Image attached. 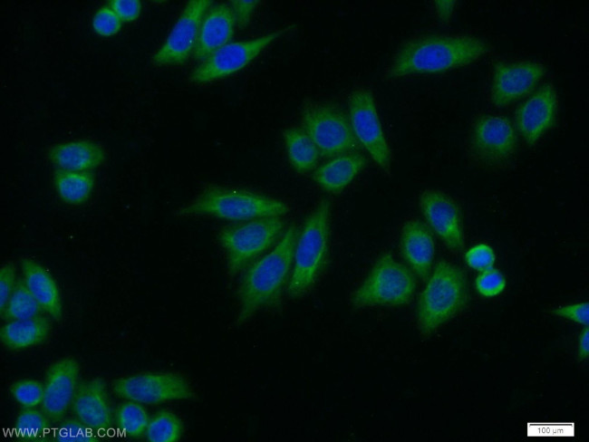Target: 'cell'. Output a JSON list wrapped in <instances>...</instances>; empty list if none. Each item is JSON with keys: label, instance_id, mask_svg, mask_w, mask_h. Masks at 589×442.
<instances>
[{"label": "cell", "instance_id": "cell-5", "mask_svg": "<svg viewBox=\"0 0 589 442\" xmlns=\"http://www.w3.org/2000/svg\"><path fill=\"white\" fill-rule=\"evenodd\" d=\"M331 203L323 198L307 216L296 239L287 293L293 298L306 293L326 263L329 249Z\"/></svg>", "mask_w": 589, "mask_h": 442}, {"label": "cell", "instance_id": "cell-19", "mask_svg": "<svg viewBox=\"0 0 589 442\" xmlns=\"http://www.w3.org/2000/svg\"><path fill=\"white\" fill-rule=\"evenodd\" d=\"M400 251L410 271L419 278L427 280L435 253L429 227L417 218L406 220L401 230Z\"/></svg>", "mask_w": 589, "mask_h": 442}, {"label": "cell", "instance_id": "cell-22", "mask_svg": "<svg viewBox=\"0 0 589 442\" xmlns=\"http://www.w3.org/2000/svg\"><path fill=\"white\" fill-rule=\"evenodd\" d=\"M23 280L44 312L55 321L63 318V303L58 285L41 264L30 258L20 263Z\"/></svg>", "mask_w": 589, "mask_h": 442}, {"label": "cell", "instance_id": "cell-38", "mask_svg": "<svg viewBox=\"0 0 589 442\" xmlns=\"http://www.w3.org/2000/svg\"><path fill=\"white\" fill-rule=\"evenodd\" d=\"M108 5L122 22L128 23L137 20L141 10V4L139 0H110Z\"/></svg>", "mask_w": 589, "mask_h": 442}, {"label": "cell", "instance_id": "cell-36", "mask_svg": "<svg viewBox=\"0 0 589 442\" xmlns=\"http://www.w3.org/2000/svg\"><path fill=\"white\" fill-rule=\"evenodd\" d=\"M552 313L573 322L588 326L589 303L587 302L559 306L552 310Z\"/></svg>", "mask_w": 589, "mask_h": 442}, {"label": "cell", "instance_id": "cell-9", "mask_svg": "<svg viewBox=\"0 0 589 442\" xmlns=\"http://www.w3.org/2000/svg\"><path fill=\"white\" fill-rule=\"evenodd\" d=\"M300 120L301 129L324 158L357 151L361 147L352 133L348 115L334 103L304 100Z\"/></svg>", "mask_w": 589, "mask_h": 442}, {"label": "cell", "instance_id": "cell-39", "mask_svg": "<svg viewBox=\"0 0 589 442\" xmlns=\"http://www.w3.org/2000/svg\"><path fill=\"white\" fill-rule=\"evenodd\" d=\"M259 1H230L229 6L235 18L236 25L245 28L248 24L251 16L258 5Z\"/></svg>", "mask_w": 589, "mask_h": 442}, {"label": "cell", "instance_id": "cell-1", "mask_svg": "<svg viewBox=\"0 0 589 442\" xmlns=\"http://www.w3.org/2000/svg\"><path fill=\"white\" fill-rule=\"evenodd\" d=\"M490 52L483 39L460 33H425L401 43L383 77L387 81L442 74L479 61Z\"/></svg>", "mask_w": 589, "mask_h": 442}, {"label": "cell", "instance_id": "cell-12", "mask_svg": "<svg viewBox=\"0 0 589 442\" xmlns=\"http://www.w3.org/2000/svg\"><path fill=\"white\" fill-rule=\"evenodd\" d=\"M112 390L120 398L150 405L195 397L187 380L173 372H141L121 377L112 382Z\"/></svg>", "mask_w": 589, "mask_h": 442}, {"label": "cell", "instance_id": "cell-30", "mask_svg": "<svg viewBox=\"0 0 589 442\" xmlns=\"http://www.w3.org/2000/svg\"><path fill=\"white\" fill-rule=\"evenodd\" d=\"M183 434V423L173 412L162 410L150 418L145 437L150 442H176Z\"/></svg>", "mask_w": 589, "mask_h": 442}, {"label": "cell", "instance_id": "cell-7", "mask_svg": "<svg viewBox=\"0 0 589 442\" xmlns=\"http://www.w3.org/2000/svg\"><path fill=\"white\" fill-rule=\"evenodd\" d=\"M517 149V130L507 117L487 113L472 121L466 150L476 167L492 170L505 168Z\"/></svg>", "mask_w": 589, "mask_h": 442}, {"label": "cell", "instance_id": "cell-17", "mask_svg": "<svg viewBox=\"0 0 589 442\" xmlns=\"http://www.w3.org/2000/svg\"><path fill=\"white\" fill-rule=\"evenodd\" d=\"M80 367L73 358L54 361L46 370L42 401L43 411L52 421L65 416L78 389Z\"/></svg>", "mask_w": 589, "mask_h": 442}, {"label": "cell", "instance_id": "cell-14", "mask_svg": "<svg viewBox=\"0 0 589 442\" xmlns=\"http://www.w3.org/2000/svg\"><path fill=\"white\" fill-rule=\"evenodd\" d=\"M212 5L209 0L188 1L161 46L152 54L155 67L185 64L196 46L202 19Z\"/></svg>", "mask_w": 589, "mask_h": 442}, {"label": "cell", "instance_id": "cell-10", "mask_svg": "<svg viewBox=\"0 0 589 442\" xmlns=\"http://www.w3.org/2000/svg\"><path fill=\"white\" fill-rule=\"evenodd\" d=\"M348 119L360 146L386 174H391V151L369 88L358 86L348 96Z\"/></svg>", "mask_w": 589, "mask_h": 442}, {"label": "cell", "instance_id": "cell-21", "mask_svg": "<svg viewBox=\"0 0 589 442\" xmlns=\"http://www.w3.org/2000/svg\"><path fill=\"white\" fill-rule=\"evenodd\" d=\"M47 158L59 169L92 171L103 164L106 154L97 142L74 139L51 146Z\"/></svg>", "mask_w": 589, "mask_h": 442}, {"label": "cell", "instance_id": "cell-18", "mask_svg": "<svg viewBox=\"0 0 589 442\" xmlns=\"http://www.w3.org/2000/svg\"><path fill=\"white\" fill-rule=\"evenodd\" d=\"M74 416L96 433H103L112 424V413L105 382L92 378L82 383L72 403Z\"/></svg>", "mask_w": 589, "mask_h": 442}, {"label": "cell", "instance_id": "cell-29", "mask_svg": "<svg viewBox=\"0 0 589 442\" xmlns=\"http://www.w3.org/2000/svg\"><path fill=\"white\" fill-rule=\"evenodd\" d=\"M50 420L43 411L24 408L15 418V430L24 440L44 441L51 434Z\"/></svg>", "mask_w": 589, "mask_h": 442}, {"label": "cell", "instance_id": "cell-32", "mask_svg": "<svg viewBox=\"0 0 589 442\" xmlns=\"http://www.w3.org/2000/svg\"><path fill=\"white\" fill-rule=\"evenodd\" d=\"M54 438L61 442H96V432L78 418L61 420L54 429Z\"/></svg>", "mask_w": 589, "mask_h": 442}, {"label": "cell", "instance_id": "cell-31", "mask_svg": "<svg viewBox=\"0 0 589 442\" xmlns=\"http://www.w3.org/2000/svg\"><path fill=\"white\" fill-rule=\"evenodd\" d=\"M10 393L23 408H32L42 404L43 384L36 380L23 379L10 386Z\"/></svg>", "mask_w": 589, "mask_h": 442}, {"label": "cell", "instance_id": "cell-26", "mask_svg": "<svg viewBox=\"0 0 589 442\" xmlns=\"http://www.w3.org/2000/svg\"><path fill=\"white\" fill-rule=\"evenodd\" d=\"M283 139L288 160L296 172L304 174L315 168L321 155L314 143L302 129L296 127L285 129Z\"/></svg>", "mask_w": 589, "mask_h": 442}, {"label": "cell", "instance_id": "cell-25", "mask_svg": "<svg viewBox=\"0 0 589 442\" xmlns=\"http://www.w3.org/2000/svg\"><path fill=\"white\" fill-rule=\"evenodd\" d=\"M53 187L59 198L70 206H82L91 197L95 186L92 171H76L56 168L53 177Z\"/></svg>", "mask_w": 589, "mask_h": 442}, {"label": "cell", "instance_id": "cell-4", "mask_svg": "<svg viewBox=\"0 0 589 442\" xmlns=\"http://www.w3.org/2000/svg\"><path fill=\"white\" fill-rule=\"evenodd\" d=\"M427 280L416 307L417 324L423 336L430 335L457 315L468 296L463 270L449 262H438Z\"/></svg>", "mask_w": 589, "mask_h": 442}, {"label": "cell", "instance_id": "cell-20", "mask_svg": "<svg viewBox=\"0 0 589 442\" xmlns=\"http://www.w3.org/2000/svg\"><path fill=\"white\" fill-rule=\"evenodd\" d=\"M236 22L229 5H211L205 14L193 52L195 60L202 62L229 43Z\"/></svg>", "mask_w": 589, "mask_h": 442}, {"label": "cell", "instance_id": "cell-27", "mask_svg": "<svg viewBox=\"0 0 589 442\" xmlns=\"http://www.w3.org/2000/svg\"><path fill=\"white\" fill-rule=\"evenodd\" d=\"M43 312L23 278L17 280L8 302L0 311L1 318L7 322L32 319L42 316Z\"/></svg>", "mask_w": 589, "mask_h": 442}, {"label": "cell", "instance_id": "cell-13", "mask_svg": "<svg viewBox=\"0 0 589 442\" xmlns=\"http://www.w3.org/2000/svg\"><path fill=\"white\" fill-rule=\"evenodd\" d=\"M546 73L543 63L531 60L494 61L488 98L497 108L507 107L530 94Z\"/></svg>", "mask_w": 589, "mask_h": 442}, {"label": "cell", "instance_id": "cell-24", "mask_svg": "<svg viewBox=\"0 0 589 442\" xmlns=\"http://www.w3.org/2000/svg\"><path fill=\"white\" fill-rule=\"evenodd\" d=\"M52 323L45 316L9 321L0 329L2 344L11 351H21L43 343L50 336Z\"/></svg>", "mask_w": 589, "mask_h": 442}, {"label": "cell", "instance_id": "cell-16", "mask_svg": "<svg viewBox=\"0 0 589 442\" xmlns=\"http://www.w3.org/2000/svg\"><path fill=\"white\" fill-rule=\"evenodd\" d=\"M558 99L554 85L545 82L515 111V129L528 145L536 144L557 120Z\"/></svg>", "mask_w": 589, "mask_h": 442}, {"label": "cell", "instance_id": "cell-40", "mask_svg": "<svg viewBox=\"0 0 589 442\" xmlns=\"http://www.w3.org/2000/svg\"><path fill=\"white\" fill-rule=\"evenodd\" d=\"M433 3L434 11L439 20L448 24L452 17L456 1H434Z\"/></svg>", "mask_w": 589, "mask_h": 442}, {"label": "cell", "instance_id": "cell-33", "mask_svg": "<svg viewBox=\"0 0 589 442\" xmlns=\"http://www.w3.org/2000/svg\"><path fill=\"white\" fill-rule=\"evenodd\" d=\"M506 284L503 274L494 267L479 272L475 279V289L484 297L499 295L505 290Z\"/></svg>", "mask_w": 589, "mask_h": 442}, {"label": "cell", "instance_id": "cell-6", "mask_svg": "<svg viewBox=\"0 0 589 442\" xmlns=\"http://www.w3.org/2000/svg\"><path fill=\"white\" fill-rule=\"evenodd\" d=\"M415 290L416 279L410 269L385 253L352 293L351 302L354 308L401 306L410 302Z\"/></svg>", "mask_w": 589, "mask_h": 442}, {"label": "cell", "instance_id": "cell-3", "mask_svg": "<svg viewBox=\"0 0 589 442\" xmlns=\"http://www.w3.org/2000/svg\"><path fill=\"white\" fill-rule=\"evenodd\" d=\"M290 210L279 199L243 188L206 185L190 202L176 211L180 217L210 216L233 221L281 216Z\"/></svg>", "mask_w": 589, "mask_h": 442}, {"label": "cell", "instance_id": "cell-23", "mask_svg": "<svg viewBox=\"0 0 589 442\" xmlns=\"http://www.w3.org/2000/svg\"><path fill=\"white\" fill-rule=\"evenodd\" d=\"M366 165V159L358 151L331 158L313 173L314 181L331 194L343 192Z\"/></svg>", "mask_w": 589, "mask_h": 442}, {"label": "cell", "instance_id": "cell-8", "mask_svg": "<svg viewBox=\"0 0 589 442\" xmlns=\"http://www.w3.org/2000/svg\"><path fill=\"white\" fill-rule=\"evenodd\" d=\"M280 216H266L224 226L218 241L227 256L228 274L233 276L270 248L282 235Z\"/></svg>", "mask_w": 589, "mask_h": 442}, {"label": "cell", "instance_id": "cell-37", "mask_svg": "<svg viewBox=\"0 0 589 442\" xmlns=\"http://www.w3.org/2000/svg\"><path fill=\"white\" fill-rule=\"evenodd\" d=\"M16 283V269L14 263L4 264L0 268V311L8 302Z\"/></svg>", "mask_w": 589, "mask_h": 442}, {"label": "cell", "instance_id": "cell-35", "mask_svg": "<svg viewBox=\"0 0 589 442\" xmlns=\"http://www.w3.org/2000/svg\"><path fill=\"white\" fill-rule=\"evenodd\" d=\"M465 261L472 269L482 272L494 267L496 255L490 245L480 243L466 252Z\"/></svg>", "mask_w": 589, "mask_h": 442}, {"label": "cell", "instance_id": "cell-2", "mask_svg": "<svg viewBox=\"0 0 589 442\" xmlns=\"http://www.w3.org/2000/svg\"><path fill=\"white\" fill-rule=\"evenodd\" d=\"M298 233L294 225L290 226L275 247L247 268L238 292L237 325L278 300L290 278Z\"/></svg>", "mask_w": 589, "mask_h": 442}, {"label": "cell", "instance_id": "cell-41", "mask_svg": "<svg viewBox=\"0 0 589 442\" xmlns=\"http://www.w3.org/2000/svg\"><path fill=\"white\" fill-rule=\"evenodd\" d=\"M577 358L579 360H585L589 356V329L588 326H584L581 331L576 349Z\"/></svg>", "mask_w": 589, "mask_h": 442}, {"label": "cell", "instance_id": "cell-28", "mask_svg": "<svg viewBox=\"0 0 589 442\" xmlns=\"http://www.w3.org/2000/svg\"><path fill=\"white\" fill-rule=\"evenodd\" d=\"M115 420L122 434L130 438H139L145 434L150 417L140 403L128 400L117 408Z\"/></svg>", "mask_w": 589, "mask_h": 442}, {"label": "cell", "instance_id": "cell-11", "mask_svg": "<svg viewBox=\"0 0 589 442\" xmlns=\"http://www.w3.org/2000/svg\"><path fill=\"white\" fill-rule=\"evenodd\" d=\"M293 27L294 25L290 24L254 39L227 43L200 62L190 72L189 81L202 84L221 80L241 71L268 45Z\"/></svg>", "mask_w": 589, "mask_h": 442}, {"label": "cell", "instance_id": "cell-15", "mask_svg": "<svg viewBox=\"0 0 589 442\" xmlns=\"http://www.w3.org/2000/svg\"><path fill=\"white\" fill-rule=\"evenodd\" d=\"M419 207L430 228L449 249H463L462 212L453 197L443 191L427 188L420 194Z\"/></svg>", "mask_w": 589, "mask_h": 442}, {"label": "cell", "instance_id": "cell-34", "mask_svg": "<svg viewBox=\"0 0 589 442\" xmlns=\"http://www.w3.org/2000/svg\"><path fill=\"white\" fill-rule=\"evenodd\" d=\"M122 21L108 5L101 6L93 14L92 29L100 36L110 37L117 34L122 26Z\"/></svg>", "mask_w": 589, "mask_h": 442}]
</instances>
